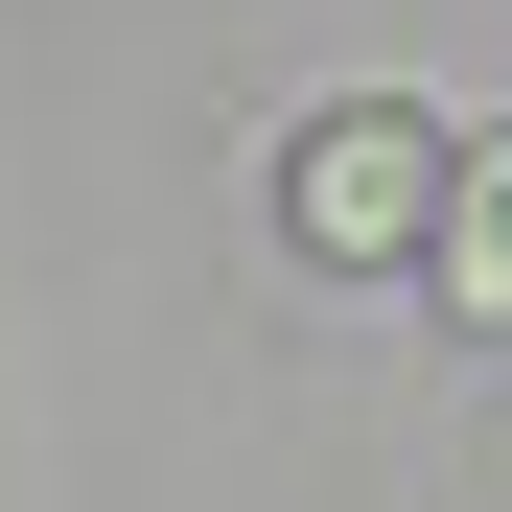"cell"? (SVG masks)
Instances as JSON below:
<instances>
[{"mask_svg": "<svg viewBox=\"0 0 512 512\" xmlns=\"http://www.w3.org/2000/svg\"><path fill=\"white\" fill-rule=\"evenodd\" d=\"M443 117H303L280 140V233L326 256V280H419V233H443Z\"/></svg>", "mask_w": 512, "mask_h": 512, "instance_id": "6da1fadb", "label": "cell"}, {"mask_svg": "<svg viewBox=\"0 0 512 512\" xmlns=\"http://www.w3.org/2000/svg\"><path fill=\"white\" fill-rule=\"evenodd\" d=\"M419 303L512 326V140H466V163H443V233H419Z\"/></svg>", "mask_w": 512, "mask_h": 512, "instance_id": "7a4b0ae2", "label": "cell"}]
</instances>
